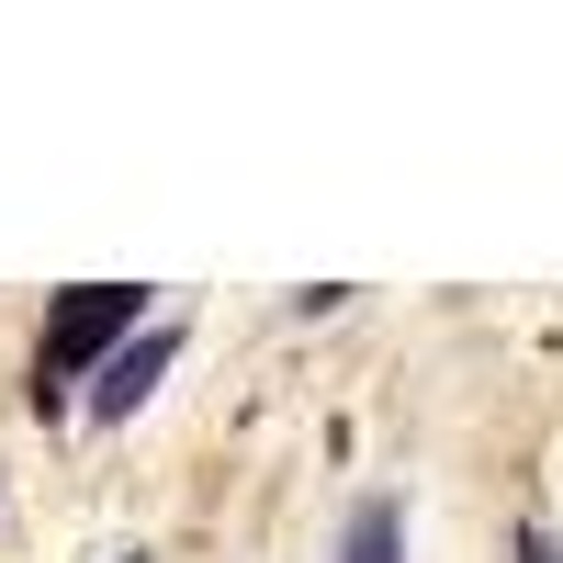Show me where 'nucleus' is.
Returning <instances> with one entry per match:
<instances>
[{
  "mask_svg": "<svg viewBox=\"0 0 563 563\" xmlns=\"http://www.w3.org/2000/svg\"><path fill=\"white\" fill-rule=\"evenodd\" d=\"M135 305H147L135 282H79V294H57L45 350H34V406H45V417H68V384H79L113 339H135Z\"/></svg>",
  "mask_w": 563,
  "mask_h": 563,
  "instance_id": "obj_1",
  "label": "nucleus"
},
{
  "mask_svg": "<svg viewBox=\"0 0 563 563\" xmlns=\"http://www.w3.org/2000/svg\"><path fill=\"white\" fill-rule=\"evenodd\" d=\"M169 350H180V327H158V339H124L113 361H102V384H90V417H135L158 395V372H169Z\"/></svg>",
  "mask_w": 563,
  "mask_h": 563,
  "instance_id": "obj_2",
  "label": "nucleus"
},
{
  "mask_svg": "<svg viewBox=\"0 0 563 563\" xmlns=\"http://www.w3.org/2000/svg\"><path fill=\"white\" fill-rule=\"evenodd\" d=\"M339 563H406V519H395V496H361L350 507V552Z\"/></svg>",
  "mask_w": 563,
  "mask_h": 563,
  "instance_id": "obj_3",
  "label": "nucleus"
},
{
  "mask_svg": "<svg viewBox=\"0 0 563 563\" xmlns=\"http://www.w3.org/2000/svg\"><path fill=\"white\" fill-rule=\"evenodd\" d=\"M519 563H563V541L552 530H519Z\"/></svg>",
  "mask_w": 563,
  "mask_h": 563,
  "instance_id": "obj_4",
  "label": "nucleus"
}]
</instances>
